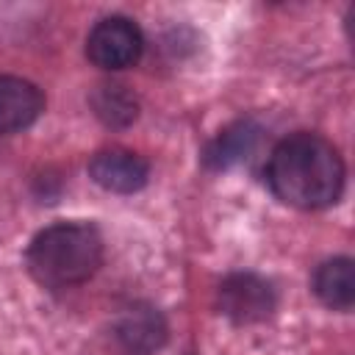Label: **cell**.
Masks as SVG:
<instances>
[{
    "mask_svg": "<svg viewBox=\"0 0 355 355\" xmlns=\"http://www.w3.org/2000/svg\"><path fill=\"white\" fill-rule=\"evenodd\" d=\"M266 183L277 200L302 211L333 205L344 191V161L316 133H291L269 155Z\"/></svg>",
    "mask_w": 355,
    "mask_h": 355,
    "instance_id": "obj_1",
    "label": "cell"
},
{
    "mask_svg": "<svg viewBox=\"0 0 355 355\" xmlns=\"http://www.w3.org/2000/svg\"><path fill=\"white\" fill-rule=\"evenodd\" d=\"M28 272L47 288L89 280L103 263V236L89 222H55L33 236L25 252Z\"/></svg>",
    "mask_w": 355,
    "mask_h": 355,
    "instance_id": "obj_2",
    "label": "cell"
},
{
    "mask_svg": "<svg viewBox=\"0 0 355 355\" xmlns=\"http://www.w3.org/2000/svg\"><path fill=\"white\" fill-rule=\"evenodd\" d=\"M144 36L139 25L128 17L100 19L86 39V55L100 69H125L141 58Z\"/></svg>",
    "mask_w": 355,
    "mask_h": 355,
    "instance_id": "obj_3",
    "label": "cell"
},
{
    "mask_svg": "<svg viewBox=\"0 0 355 355\" xmlns=\"http://www.w3.org/2000/svg\"><path fill=\"white\" fill-rule=\"evenodd\" d=\"M219 311L236 324H255L272 316L275 311V288L269 280L252 272H236L222 280L216 291Z\"/></svg>",
    "mask_w": 355,
    "mask_h": 355,
    "instance_id": "obj_4",
    "label": "cell"
},
{
    "mask_svg": "<svg viewBox=\"0 0 355 355\" xmlns=\"http://www.w3.org/2000/svg\"><path fill=\"white\" fill-rule=\"evenodd\" d=\"M89 178L114 194H133L139 191L147 178H150V166L141 155L130 153V150H100L92 161H89Z\"/></svg>",
    "mask_w": 355,
    "mask_h": 355,
    "instance_id": "obj_5",
    "label": "cell"
},
{
    "mask_svg": "<svg viewBox=\"0 0 355 355\" xmlns=\"http://www.w3.org/2000/svg\"><path fill=\"white\" fill-rule=\"evenodd\" d=\"M42 111L44 97L31 80L0 75V133H17L31 128Z\"/></svg>",
    "mask_w": 355,
    "mask_h": 355,
    "instance_id": "obj_6",
    "label": "cell"
},
{
    "mask_svg": "<svg viewBox=\"0 0 355 355\" xmlns=\"http://www.w3.org/2000/svg\"><path fill=\"white\" fill-rule=\"evenodd\" d=\"M116 338L125 349L136 355H150L166 341V322L150 305L128 308L116 322Z\"/></svg>",
    "mask_w": 355,
    "mask_h": 355,
    "instance_id": "obj_7",
    "label": "cell"
},
{
    "mask_svg": "<svg viewBox=\"0 0 355 355\" xmlns=\"http://www.w3.org/2000/svg\"><path fill=\"white\" fill-rule=\"evenodd\" d=\"M313 294L333 311H349L355 305V272L352 258H330L313 272Z\"/></svg>",
    "mask_w": 355,
    "mask_h": 355,
    "instance_id": "obj_8",
    "label": "cell"
},
{
    "mask_svg": "<svg viewBox=\"0 0 355 355\" xmlns=\"http://www.w3.org/2000/svg\"><path fill=\"white\" fill-rule=\"evenodd\" d=\"M261 136V128L250 119H241L230 128H225L205 150V164L211 169H227L244 158H250V153L255 150Z\"/></svg>",
    "mask_w": 355,
    "mask_h": 355,
    "instance_id": "obj_9",
    "label": "cell"
},
{
    "mask_svg": "<svg viewBox=\"0 0 355 355\" xmlns=\"http://www.w3.org/2000/svg\"><path fill=\"white\" fill-rule=\"evenodd\" d=\"M92 108L108 128H125L139 114V103L125 83H100L92 92Z\"/></svg>",
    "mask_w": 355,
    "mask_h": 355,
    "instance_id": "obj_10",
    "label": "cell"
}]
</instances>
